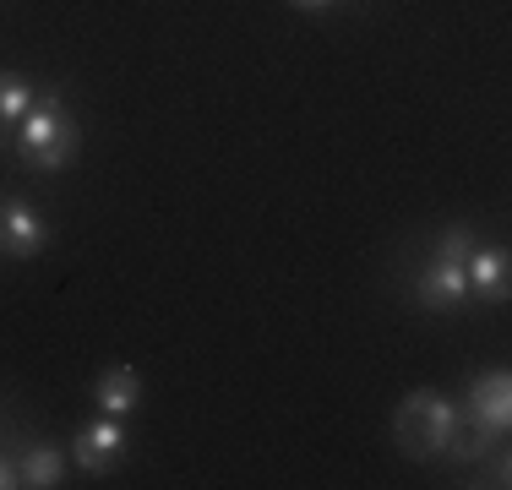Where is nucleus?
<instances>
[{
  "label": "nucleus",
  "instance_id": "7ed1b4c3",
  "mask_svg": "<svg viewBox=\"0 0 512 490\" xmlns=\"http://www.w3.org/2000/svg\"><path fill=\"white\" fill-rule=\"evenodd\" d=\"M458 420L480 425V431H491V436H507V425H512V376L502 371V365L469 376L463 403H458Z\"/></svg>",
  "mask_w": 512,
  "mask_h": 490
},
{
  "label": "nucleus",
  "instance_id": "2eb2a0df",
  "mask_svg": "<svg viewBox=\"0 0 512 490\" xmlns=\"http://www.w3.org/2000/svg\"><path fill=\"white\" fill-rule=\"evenodd\" d=\"M289 6H295V11H333L338 0H289Z\"/></svg>",
  "mask_w": 512,
  "mask_h": 490
},
{
  "label": "nucleus",
  "instance_id": "f03ea898",
  "mask_svg": "<svg viewBox=\"0 0 512 490\" xmlns=\"http://www.w3.org/2000/svg\"><path fill=\"white\" fill-rule=\"evenodd\" d=\"M453 425H458V403H447L431 387H414L393 409V447L414 463H431V458H442Z\"/></svg>",
  "mask_w": 512,
  "mask_h": 490
},
{
  "label": "nucleus",
  "instance_id": "9b49d317",
  "mask_svg": "<svg viewBox=\"0 0 512 490\" xmlns=\"http://www.w3.org/2000/svg\"><path fill=\"white\" fill-rule=\"evenodd\" d=\"M33 98H39V82L22 77V71H0V131H11L22 115L33 109Z\"/></svg>",
  "mask_w": 512,
  "mask_h": 490
},
{
  "label": "nucleus",
  "instance_id": "f8f14e48",
  "mask_svg": "<svg viewBox=\"0 0 512 490\" xmlns=\"http://www.w3.org/2000/svg\"><path fill=\"white\" fill-rule=\"evenodd\" d=\"M474 245H480V240H474V229L469 224H453V229H442V240H436V262H458L463 267Z\"/></svg>",
  "mask_w": 512,
  "mask_h": 490
},
{
  "label": "nucleus",
  "instance_id": "4468645a",
  "mask_svg": "<svg viewBox=\"0 0 512 490\" xmlns=\"http://www.w3.org/2000/svg\"><path fill=\"white\" fill-rule=\"evenodd\" d=\"M11 485H22V480H17V463L0 458V490H11Z\"/></svg>",
  "mask_w": 512,
  "mask_h": 490
},
{
  "label": "nucleus",
  "instance_id": "6e6552de",
  "mask_svg": "<svg viewBox=\"0 0 512 490\" xmlns=\"http://www.w3.org/2000/svg\"><path fill=\"white\" fill-rule=\"evenodd\" d=\"M93 403H99L104 414H115V420L137 414L142 409V376L131 371V365H109L99 382H93Z\"/></svg>",
  "mask_w": 512,
  "mask_h": 490
},
{
  "label": "nucleus",
  "instance_id": "1a4fd4ad",
  "mask_svg": "<svg viewBox=\"0 0 512 490\" xmlns=\"http://www.w3.org/2000/svg\"><path fill=\"white\" fill-rule=\"evenodd\" d=\"M502 447V436H491V431H480V425H453V436H447V447H442V458L453 463V469H474V463H485L491 452Z\"/></svg>",
  "mask_w": 512,
  "mask_h": 490
},
{
  "label": "nucleus",
  "instance_id": "20e7f679",
  "mask_svg": "<svg viewBox=\"0 0 512 490\" xmlns=\"http://www.w3.org/2000/svg\"><path fill=\"white\" fill-rule=\"evenodd\" d=\"M50 245V218L28 202V196H6L0 202V251L11 262H33Z\"/></svg>",
  "mask_w": 512,
  "mask_h": 490
},
{
  "label": "nucleus",
  "instance_id": "ddd939ff",
  "mask_svg": "<svg viewBox=\"0 0 512 490\" xmlns=\"http://www.w3.org/2000/svg\"><path fill=\"white\" fill-rule=\"evenodd\" d=\"M512 480V463H507V452H496V463H491V480L485 485H507Z\"/></svg>",
  "mask_w": 512,
  "mask_h": 490
},
{
  "label": "nucleus",
  "instance_id": "39448f33",
  "mask_svg": "<svg viewBox=\"0 0 512 490\" xmlns=\"http://www.w3.org/2000/svg\"><path fill=\"white\" fill-rule=\"evenodd\" d=\"M126 447H131V436H126V425L115 420V414H93V420H82L77 425V441H71V458L82 463L88 474H109L120 458H126Z\"/></svg>",
  "mask_w": 512,
  "mask_h": 490
},
{
  "label": "nucleus",
  "instance_id": "f257e3e1",
  "mask_svg": "<svg viewBox=\"0 0 512 490\" xmlns=\"http://www.w3.org/2000/svg\"><path fill=\"white\" fill-rule=\"evenodd\" d=\"M11 153L28 169H39V175H60V169L82 153V120L71 115V104L60 88H44L33 98L28 115L11 126Z\"/></svg>",
  "mask_w": 512,
  "mask_h": 490
},
{
  "label": "nucleus",
  "instance_id": "9d476101",
  "mask_svg": "<svg viewBox=\"0 0 512 490\" xmlns=\"http://www.w3.org/2000/svg\"><path fill=\"white\" fill-rule=\"evenodd\" d=\"M17 480L28 490L66 485V452H60V447H28V452H22V463H17Z\"/></svg>",
  "mask_w": 512,
  "mask_h": 490
},
{
  "label": "nucleus",
  "instance_id": "0eeeda50",
  "mask_svg": "<svg viewBox=\"0 0 512 490\" xmlns=\"http://www.w3.org/2000/svg\"><path fill=\"white\" fill-rule=\"evenodd\" d=\"M463 278H469V294H480V300H491V305H507V294H512L507 245H474L469 262H463Z\"/></svg>",
  "mask_w": 512,
  "mask_h": 490
},
{
  "label": "nucleus",
  "instance_id": "423d86ee",
  "mask_svg": "<svg viewBox=\"0 0 512 490\" xmlns=\"http://www.w3.org/2000/svg\"><path fill=\"white\" fill-rule=\"evenodd\" d=\"M414 305L420 311H463L469 305V278H463L458 262H425L414 273Z\"/></svg>",
  "mask_w": 512,
  "mask_h": 490
}]
</instances>
